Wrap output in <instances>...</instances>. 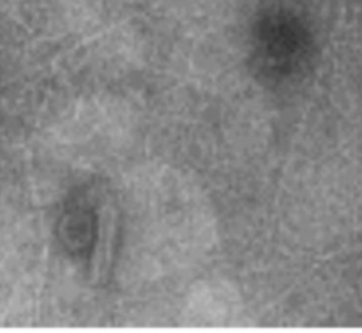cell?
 <instances>
[{"label":"cell","mask_w":362,"mask_h":333,"mask_svg":"<svg viewBox=\"0 0 362 333\" xmlns=\"http://www.w3.org/2000/svg\"><path fill=\"white\" fill-rule=\"evenodd\" d=\"M117 229V212L113 205L105 203L99 215V236L95 242L94 258H92V282H99L103 275L108 272L112 263L113 242H115Z\"/></svg>","instance_id":"6da1fadb"}]
</instances>
